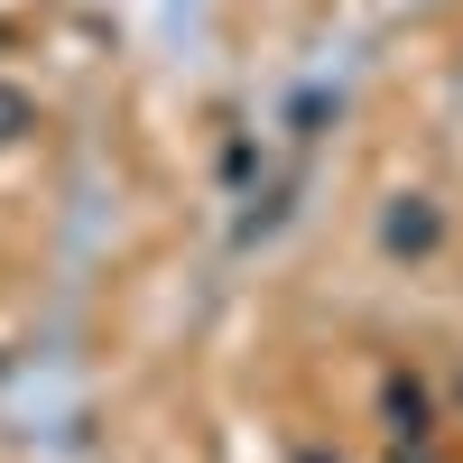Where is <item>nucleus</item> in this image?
<instances>
[{
  "instance_id": "nucleus-1",
  "label": "nucleus",
  "mask_w": 463,
  "mask_h": 463,
  "mask_svg": "<svg viewBox=\"0 0 463 463\" xmlns=\"http://www.w3.org/2000/svg\"><path fill=\"white\" fill-rule=\"evenodd\" d=\"M436 241V213H390V250H427Z\"/></svg>"
}]
</instances>
